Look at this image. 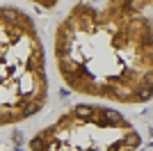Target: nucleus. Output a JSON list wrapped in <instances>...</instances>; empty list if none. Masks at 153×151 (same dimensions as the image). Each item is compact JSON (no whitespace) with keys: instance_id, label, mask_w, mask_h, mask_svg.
I'll use <instances>...</instances> for the list:
<instances>
[{"instance_id":"f257e3e1","label":"nucleus","mask_w":153,"mask_h":151,"mask_svg":"<svg viewBox=\"0 0 153 151\" xmlns=\"http://www.w3.org/2000/svg\"><path fill=\"white\" fill-rule=\"evenodd\" d=\"M153 2H73L53 30L55 73L71 94L105 105L153 101Z\"/></svg>"},{"instance_id":"f03ea898","label":"nucleus","mask_w":153,"mask_h":151,"mask_svg":"<svg viewBox=\"0 0 153 151\" xmlns=\"http://www.w3.org/2000/svg\"><path fill=\"white\" fill-rule=\"evenodd\" d=\"M51 101L48 55L30 12L0 2V131L41 114Z\"/></svg>"},{"instance_id":"7ed1b4c3","label":"nucleus","mask_w":153,"mask_h":151,"mask_svg":"<svg viewBox=\"0 0 153 151\" xmlns=\"http://www.w3.org/2000/svg\"><path fill=\"white\" fill-rule=\"evenodd\" d=\"M140 128L121 110L78 101L30 135L25 151H140Z\"/></svg>"},{"instance_id":"20e7f679","label":"nucleus","mask_w":153,"mask_h":151,"mask_svg":"<svg viewBox=\"0 0 153 151\" xmlns=\"http://www.w3.org/2000/svg\"><path fill=\"white\" fill-rule=\"evenodd\" d=\"M0 151H5V149H2V147H0Z\"/></svg>"}]
</instances>
